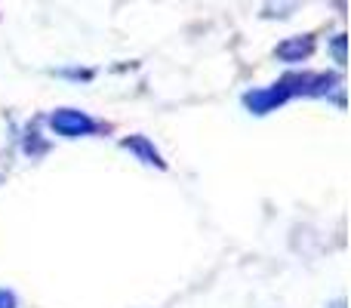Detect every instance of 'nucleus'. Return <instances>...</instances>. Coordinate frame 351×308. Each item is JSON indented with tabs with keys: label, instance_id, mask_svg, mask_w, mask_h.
Wrapping results in <instances>:
<instances>
[{
	"label": "nucleus",
	"instance_id": "f257e3e1",
	"mask_svg": "<svg viewBox=\"0 0 351 308\" xmlns=\"http://www.w3.org/2000/svg\"><path fill=\"white\" fill-rule=\"evenodd\" d=\"M49 127H53L59 136H65V139H77V136L96 133L99 123L93 121L90 115L77 111V108H59V111H53V115H49Z\"/></svg>",
	"mask_w": 351,
	"mask_h": 308
},
{
	"label": "nucleus",
	"instance_id": "f03ea898",
	"mask_svg": "<svg viewBox=\"0 0 351 308\" xmlns=\"http://www.w3.org/2000/svg\"><path fill=\"white\" fill-rule=\"evenodd\" d=\"M123 148H127L130 154H136L142 163H148V167H164V161H160L158 148L152 145V142L145 139V136H130V139H123Z\"/></svg>",
	"mask_w": 351,
	"mask_h": 308
},
{
	"label": "nucleus",
	"instance_id": "7ed1b4c3",
	"mask_svg": "<svg viewBox=\"0 0 351 308\" xmlns=\"http://www.w3.org/2000/svg\"><path fill=\"white\" fill-rule=\"evenodd\" d=\"M311 49H315V43L308 40V37H293V40H287V43H280L278 47V56L284 62H302V59H308L311 56Z\"/></svg>",
	"mask_w": 351,
	"mask_h": 308
},
{
	"label": "nucleus",
	"instance_id": "20e7f679",
	"mask_svg": "<svg viewBox=\"0 0 351 308\" xmlns=\"http://www.w3.org/2000/svg\"><path fill=\"white\" fill-rule=\"evenodd\" d=\"M0 308H16V299H12V293L0 290Z\"/></svg>",
	"mask_w": 351,
	"mask_h": 308
}]
</instances>
